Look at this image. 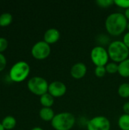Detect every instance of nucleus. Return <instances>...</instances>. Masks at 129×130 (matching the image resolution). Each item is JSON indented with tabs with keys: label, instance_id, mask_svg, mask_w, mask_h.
I'll list each match as a JSON object with an SVG mask.
<instances>
[{
	"label": "nucleus",
	"instance_id": "nucleus-18",
	"mask_svg": "<svg viewBox=\"0 0 129 130\" xmlns=\"http://www.w3.org/2000/svg\"><path fill=\"white\" fill-rule=\"evenodd\" d=\"M118 94L122 98H129V82L121 84L118 88Z\"/></svg>",
	"mask_w": 129,
	"mask_h": 130
},
{
	"label": "nucleus",
	"instance_id": "nucleus-9",
	"mask_svg": "<svg viewBox=\"0 0 129 130\" xmlns=\"http://www.w3.org/2000/svg\"><path fill=\"white\" fill-rule=\"evenodd\" d=\"M67 87L65 83L60 81H54L49 85L48 93L50 94L54 98H61L65 94Z\"/></svg>",
	"mask_w": 129,
	"mask_h": 130
},
{
	"label": "nucleus",
	"instance_id": "nucleus-23",
	"mask_svg": "<svg viewBox=\"0 0 129 130\" xmlns=\"http://www.w3.org/2000/svg\"><path fill=\"white\" fill-rule=\"evenodd\" d=\"M8 46V40L4 37H0V53H2L6 50Z\"/></svg>",
	"mask_w": 129,
	"mask_h": 130
},
{
	"label": "nucleus",
	"instance_id": "nucleus-6",
	"mask_svg": "<svg viewBox=\"0 0 129 130\" xmlns=\"http://www.w3.org/2000/svg\"><path fill=\"white\" fill-rule=\"evenodd\" d=\"M90 59L96 66H106L109 59L107 50L101 45L94 46L90 51Z\"/></svg>",
	"mask_w": 129,
	"mask_h": 130
},
{
	"label": "nucleus",
	"instance_id": "nucleus-21",
	"mask_svg": "<svg viewBox=\"0 0 129 130\" xmlns=\"http://www.w3.org/2000/svg\"><path fill=\"white\" fill-rule=\"evenodd\" d=\"M106 70L105 66H96L94 69V74L97 78H103L106 74Z\"/></svg>",
	"mask_w": 129,
	"mask_h": 130
},
{
	"label": "nucleus",
	"instance_id": "nucleus-10",
	"mask_svg": "<svg viewBox=\"0 0 129 130\" xmlns=\"http://www.w3.org/2000/svg\"><path fill=\"white\" fill-rule=\"evenodd\" d=\"M87 71V66L84 62H77L71 66L70 74L73 78L79 80L83 78L86 75Z\"/></svg>",
	"mask_w": 129,
	"mask_h": 130
},
{
	"label": "nucleus",
	"instance_id": "nucleus-14",
	"mask_svg": "<svg viewBox=\"0 0 129 130\" xmlns=\"http://www.w3.org/2000/svg\"><path fill=\"white\" fill-rule=\"evenodd\" d=\"M118 73L123 78H129V58L119 63Z\"/></svg>",
	"mask_w": 129,
	"mask_h": 130
},
{
	"label": "nucleus",
	"instance_id": "nucleus-19",
	"mask_svg": "<svg viewBox=\"0 0 129 130\" xmlns=\"http://www.w3.org/2000/svg\"><path fill=\"white\" fill-rule=\"evenodd\" d=\"M105 67H106V72L109 74L113 75V74L118 73V70H119V64L118 63H116L114 62H108Z\"/></svg>",
	"mask_w": 129,
	"mask_h": 130
},
{
	"label": "nucleus",
	"instance_id": "nucleus-16",
	"mask_svg": "<svg viewBox=\"0 0 129 130\" xmlns=\"http://www.w3.org/2000/svg\"><path fill=\"white\" fill-rule=\"evenodd\" d=\"M118 126L120 130H129V115L122 114L118 120Z\"/></svg>",
	"mask_w": 129,
	"mask_h": 130
},
{
	"label": "nucleus",
	"instance_id": "nucleus-25",
	"mask_svg": "<svg viewBox=\"0 0 129 130\" xmlns=\"http://www.w3.org/2000/svg\"><path fill=\"white\" fill-rule=\"evenodd\" d=\"M122 41L129 49V31L125 34V35L123 36V38H122Z\"/></svg>",
	"mask_w": 129,
	"mask_h": 130
},
{
	"label": "nucleus",
	"instance_id": "nucleus-27",
	"mask_svg": "<svg viewBox=\"0 0 129 130\" xmlns=\"http://www.w3.org/2000/svg\"><path fill=\"white\" fill-rule=\"evenodd\" d=\"M124 14H125V18H127V20L129 21V8L126 9V10H125V13H124Z\"/></svg>",
	"mask_w": 129,
	"mask_h": 130
},
{
	"label": "nucleus",
	"instance_id": "nucleus-15",
	"mask_svg": "<svg viewBox=\"0 0 129 130\" xmlns=\"http://www.w3.org/2000/svg\"><path fill=\"white\" fill-rule=\"evenodd\" d=\"M1 123L5 130H11L16 126L17 120L12 116H7L2 120Z\"/></svg>",
	"mask_w": 129,
	"mask_h": 130
},
{
	"label": "nucleus",
	"instance_id": "nucleus-22",
	"mask_svg": "<svg viewBox=\"0 0 129 130\" xmlns=\"http://www.w3.org/2000/svg\"><path fill=\"white\" fill-rule=\"evenodd\" d=\"M114 4L125 10L129 8V0H114Z\"/></svg>",
	"mask_w": 129,
	"mask_h": 130
},
{
	"label": "nucleus",
	"instance_id": "nucleus-20",
	"mask_svg": "<svg viewBox=\"0 0 129 130\" xmlns=\"http://www.w3.org/2000/svg\"><path fill=\"white\" fill-rule=\"evenodd\" d=\"M96 3L100 8H106L114 5V0H97Z\"/></svg>",
	"mask_w": 129,
	"mask_h": 130
},
{
	"label": "nucleus",
	"instance_id": "nucleus-24",
	"mask_svg": "<svg viewBox=\"0 0 129 130\" xmlns=\"http://www.w3.org/2000/svg\"><path fill=\"white\" fill-rule=\"evenodd\" d=\"M7 65V59L5 58V56L2 54L0 53V72L3 71Z\"/></svg>",
	"mask_w": 129,
	"mask_h": 130
},
{
	"label": "nucleus",
	"instance_id": "nucleus-2",
	"mask_svg": "<svg viewBox=\"0 0 129 130\" xmlns=\"http://www.w3.org/2000/svg\"><path fill=\"white\" fill-rule=\"evenodd\" d=\"M107 51L112 62L118 64L129 58V49L122 40H114L109 43Z\"/></svg>",
	"mask_w": 129,
	"mask_h": 130
},
{
	"label": "nucleus",
	"instance_id": "nucleus-30",
	"mask_svg": "<svg viewBox=\"0 0 129 130\" xmlns=\"http://www.w3.org/2000/svg\"><path fill=\"white\" fill-rule=\"evenodd\" d=\"M127 29L128 30V31H129V21L128 22V25H127Z\"/></svg>",
	"mask_w": 129,
	"mask_h": 130
},
{
	"label": "nucleus",
	"instance_id": "nucleus-29",
	"mask_svg": "<svg viewBox=\"0 0 129 130\" xmlns=\"http://www.w3.org/2000/svg\"><path fill=\"white\" fill-rule=\"evenodd\" d=\"M0 130H5L4 129V127L2 126V123H0Z\"/></svg>",
	"mask_w": 129,
	"mask_h": 130
},
{
	"label": "nucleus",
	"instance_id": "nucleus-1",
	"mask_svg": "<svg viewBox=\"0 0 129 130\" xmlns=\"http://www.w3.org/2000/svg\"><path fill=\"white\" fill-rule=\"evenodd\" d=\"M128 21L121 12H113L109 14L105 21V28L107 33L113 37L122 34L127 29Z\"/></svg>",
	"mask_w": 129,
	"mask_h": 130
},
{
	"label": "nucleus",
	"instance_id": "nucleus-28",
	"mask_svg": "<svg viewBox=\"0 0 129 130\" xmlns=\"http://www.w3.org/2000/svg\"><path fill=\"white\" fill-rule=\"evenodd\" d=\"M31 130H43V129H42V128L40 127V126H36V127L33 128Z\"/></svg>",
	"mask_w": 129,
	"mask_h": 130
},
{
	"label": "nucleus",
	"instance_id": "nucleus-7",
	"mask_svg": "<svg viewBox=\"0 0 129 130\" xmlns=\"http://www.w3.org/2000/svg\"><path fill=\"white\" fill-rule=\"evenodd\" d=\"M51 53L50 45L43 40L36 42L31 48L32 56L37 60H43L49 56Z\"/></svg>",
	"mask_w": 129,
	"mask_h": 130
},
{
	"label": "nucleus",
	"instance_id": "nucleus-17",
	"mask_svg": "<svg viewBox=\"0 0 129 130\" xmlns=\"http://www.w3.org/2000/svg\"><path fill=\"white\" fill-rule=\"evenodd\" d=\"M12 15L8 12L2 13L0 15V27H7L10 25L12 22Z\"/></svg>",
	"mask_w": 129,
	"mask_h": 130
},
{
	"label": "nucleus",
	"instance_id": "nucleus-5",
	"mask_svg": "<svg viewBox=\"0 0 129 130\" xmlns=\"http://www.w3.org/2000/svg\"><path fill=\"white\" fill-rule=\"evenodd\" d=\"M49 83L43 77L34 76L30 78L27 82V88L29 91L37 96H42L43 94L48 92Z\"/></svg>",
	"mask_w": 129,
	"mask_h": 130
},
{
	"label": "nucleus",
	"instance_id": "nucleus-8",
	"mask_svg": "<svg viewBox=\"0 0 129 130\" xmlns=\"http://www.w3.org/2000/svg\"><path fill=\"white\" fill-rule=\"evenodd\" d=\"M87 130H110L111 123L109 119L104 116H96L87 123Z\"/></svg>",
	"mask_w": 129,
	"mask_h": 130
},
{
	"label": "nucleus",
	"instance_id": "nucleus-4",
	"mask_svg": "<svg viewBox=\"0 0 129 130\" xmlns=\"http://www.w3.org/2000/svg\"><path fill=\"white\" fill-rule=\"evenodd\" d=\"M30 67L25 61H18L14 63L9 72L10 79L16 83L25 81L30 75Z\"/></svg>",
	"mask_w": 129,
	"mask_h": 130
},
{
	"label": "nucleus",
	"instance_id": "nucleus-11",
	"mask_svg": "<svg viewBox=\"0 0 129 130\" xmlns=\"http://www.w3.org/2000/svg\"><path fill=\"white\" fill-rule=\"evenodd\" d=\"M60 37H61V34L58 29L49 28L46 30L43 34V41H45L49 45L54 44L59 41Z\"/></svg>",
	"mask_w": 129,
	"mask_h": 130
},
{
	"label": "nucleus",
	"instance_id": "nucleus-3",
	"mask_svg": "<svg viewBox=\"0 0 129 130\" xmlns=\"http://www.w3.org/2000/svg\"><path fill=\"white\" fill-rule=\"evenodd\" d=\"M76 119L69 112H62L55 115L51 121V126L55 130H71L75 125Z\"/></svg>",
	"mask_w": 129,
	"mask_h": 130
},
{
	"label": "nucleus",
	"instance_id": "nucleus-12",
	"mask_svg": "<svg viewBox=\"0 0 129 130\" xmlns=\"http://www.w3.org/2000/svg\"><path fill=\"white\" fill-rule=\"evenodd\" d=\"M54 110L52 109V107H42L39 112V116L40 119L45 122H50L52 120V119L55 117Z\"/></svg>",
	"mask_w": 129,
	"mask_h": 130
},
{
	"label": "nucleus",
	"instance_id": "nucleus-26",
	"mask_svg": "<svg viewBox=\"0 0 129 130\" xmlns=\"http://www.w3.org/2000/svg\"><path fill=\"white\" fill-rule=\"evenodd\" d=\"M122 110H123L125 114H128V115H129V101L125 102V103L123 104V106H122Z\"/></svg>",
	"mask_w": 129,
	"mask_h": 130
},
{
	"label": "nucleus",
	"instance_id": "nucleus-13",
	"mask_svg": "<svg viewBox=\"0 0 129 130\" xmlns=\"http://www.w3.org/2000/svg\"><path fill=\"white\" fill-rule=\"evenodd\" d=\"M40 102L43 107H52L54 104L55 98L47 92L40 97Z\"/></svg>",
	"mask_w": 129,
	"mask_h": 130
}]
</instances>
